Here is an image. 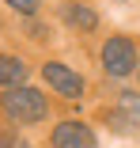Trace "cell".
<instances>
[{
	"label": "cell",
	"mask_w": 140,
	"mask_h": 148,
	"mask_svg": "<svg viewBox=\"0 0 140 148\" xmlns=\"http://www.w3.org/2000/svg\"><path fill=\"white\" fill-rule=\"evenodd\" d=\"M102 65L110 76H129L136 69V46L129 38H110L102 46Z\"/></svg>",
	"instance_id": "obj_2"
},
{
	"label": "cell",
	"mask_w": 140,
	"mask_h": 148,
	"mask_svg": "<svg viewBox=\"0 0 140 148\" xmlns=\"http://www.w3.org/2000/svg\"><path fill=\"white\" fill-rule=\"evenodd\" d=\"M8 4H12L15 12H23V15H34V12H38V0H8Z\"/></svg>",
	"instance_id": "obj_8"
},
{
	"label": "cell",
	"mask_w": 140,
	"mask_h": 148,
	"mask_svg": "<svg viewBox=\"0 0 140 148\" xmlns=\"http://www.w3.org/2000/svg\"><path fill=\"white\" fill-rule=\"evenodd\" d=\"M65 19H68L72 27H80V31H95V27H99V15H95L91 8H83V4H68V8H65Z\"/></svg>",
	"instance_id": "obj_5"
},
{
	"label": "cell",
	"mask_w": 140,
	"mask_h": 148,
	"mask_svg": "<svg viewBox=\"0 0 140 148\" xmlns=\"http://www.w3.org/2000/svg\"><path fill=\"white\" fill-rule=\"evenodd\" d=\"M118 118H121V122L129 118L133 125H140V95H125V99H121V114H118Z\"/></svg>",
	"instance_id": "obj_7"
},
{
	"label": "cell",
	"mask_w": 140,
	"mask_h": 148,
	"mask_svg": "<svg viewBox=\"0 0 140 148\" xmlns=\"http://www.w3.org/2000/svg\"><path fill=\"white\" fill-rule=\"evenodd\" d=\"M4 114L15 122H42L46 118V95L34 87H12L4 95Z\"/></svg>",
	"instance_id": "obj_1"
},
{
	"label": "cell",
	"mask_w": 140,
	"mask_h": 148,
	"mask_svg": "<svg viewBox=\"0 0 140 148\" xmlns=\"http://www.w3.org/2000/svg\"><path fill=\"white\" fill-rule=\"evenodd\" d=\"M42 76H46V84L53 87V91H57V95H65V99H80V91H83V80H80L68 65L49 61V65L42 69Z\"/></svg>",
	"instance_id": "obj_3"
},
{
	"label": "cell",
	"mask_w": 140,
	"mask_h": 148,
	"mask_svg": "<svg viewBox=\"0 0 140 148\" xmlns=\"http://www.w3.org/2000/svg\"><path fill=\"white\" fill-rule=\"evenodd\" d=\"M23 76H27V65L19 61V57H0V84L19 87V84H23Z\"/></svg>",
	"instance_id": "obj_6"
},
{
	"label": "cell",
	"mask_w": 140,
	"mask_h": 148,
	"mask_svg": "<svg viewBox=\"0 0 140 148\" xmlns=\"http://www.w3.org/2000/svg\"><path fill=\"white\" fill-rule=\"evenodd\" d=\"M53 148H99L95 144V133L80 122H61L53 129Z\"/></svg>",
	"instance_id": "obj_4"
}]
</instances>
